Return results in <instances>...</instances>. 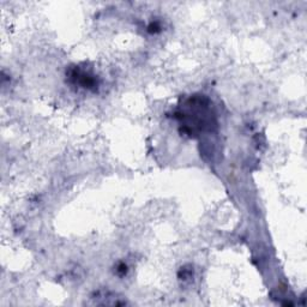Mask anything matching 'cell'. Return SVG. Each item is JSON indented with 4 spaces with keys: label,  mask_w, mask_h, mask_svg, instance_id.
Wrapping results in <instances>:
<instances>
[{
    "label": "cell",
    "mask_w": 307,
    "mask_h": 307,
    "mask_svg": "<svg viewBox=\"0 0 307 307\" xmlns=\"http://www.w3.org/2000/svg\"><path fill=\"white\" fill-rule=\"evenodd\" d=\"M71 78H74V81L82 86V88L85 89H92L94 86L97 85V82L94 76H90L84 71L78 70V68H75L71 74Z\"/></svg>",
    "instance_id": "obj_1"
}]
</instances>
